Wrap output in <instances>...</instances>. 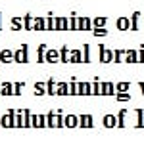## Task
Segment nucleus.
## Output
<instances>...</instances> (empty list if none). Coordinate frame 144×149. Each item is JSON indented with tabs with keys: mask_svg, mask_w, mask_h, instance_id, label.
Returning <instances> with one entry per match:
<instances>
[{
	"mask_svg": "<svg viewBox=\"0 0 144 149\" xmlns=\"http://www.w3.org/2000/svg\"><path fill=\"white\" fill-rule=\"evenodd\" d=\"M127 21H129V19L121 17L119 21H117V27H119V29H129V23H127Z\"/></svg>",
	"mask_w": 144,
	"mask_h": 149,
	"instance_id": "nucleus-2",
	"label": "nucleus"
},
{
	"mask_svg": "<svg viewBox=\"0 0 144 149\" xmlns=\"http://www.w3.org/2000/svg\"><path fill=\"white\" fill-rule=\"evenodd\" d=\"M67 92V88H65V84H62L60 88H58V94H65Z\"/></svg>",
	"mask_w": 144,
	"mask_h": 149,
	"instance_id": "nucleus-11",
	"label": "nucleus"
},
{
	"mask_svg": "<svg viewBox=\"0 0 144 149\" xmlns=\"http://www.w3.org/2000/svg\"><path fill=\"white\" fill-rule=\"evenodd\" d=\"M56 58H58V52H56V50H50V52H48V55H46L48 61H54Z\"/></svg>",
	"mask_w": 144,
	"mask_h": 149,
	"instance_id": "nucleus-5",
	"label": "nucleus"
},
{
	"mask_svg": "<svg viewBox=\"0 0 144 149\" xmlns=\"http://www.w3.org/2000/svg\"><path fill=\"white\" fill-rule=\"evenodd\" d=\"M83 124L88 126V124H90V117H83Z\"/></svg>",
	"mask_w": 144,
	"mask_h": 149,
	"instance_id": "nucleus-14",
	"label": "nucleus"
},
{
	"mask_svg": "<svg viewBox=\"0 0 144 149\" xmlns=\"http://www.w3.org/2000/svg\"><path fill=\"white\" fill-rule=\"evenodd\" d=\"M127 88H129V84H127V82H123V84H119V90H121V92H125Z\"/></svg>",
	"mask_w": 144,
	"mask_h": 149,
	"instance_id": "nucleus-12",
	"label": "nucleus"
},
{
	"mask_svg": "<svg viewBox=\"0 0 144 149\" xmlns=\"http://www.w3.org/2000/svg\"><path fill=\"white\" fill-rule=\"evenodd\" d=\"M71 61H81V54L77 52V50H75V52H73V55H71Z\"/></svg>",
	"mask_w": 144,
	"mask_h": 149,
	"instance_id": "nucleus-9",
	"label": "nucleus"
},
{
	"mask_svg": "<svg viewBox=\"0 0 144 149\" xmlns=\"http://www.w3.org/2000/svg\"><path fill=\"white\" fill-rule=\"evenodd\" d=\"M65 124H67V126H75V124H77V119H75L73 115H71V117L65 119Z\"/></svg>",
	"mask_w": 144,
	"mask_h": 149,
	"instance_id": "nucleus-4",
	"label": "nucleus"
},
{
	"mask_svg": "<svg viewBox=\"0 0 144 149\" xmlns=\"http://www.w3.org/2000/svg\"><path fill=\"white\" fill-rule=\"evenodd\" d=\"M12 27H14V29H19V27H21V23H19V19H14V21H12Z\"/></svg>",
	"mask_w": 144,
	"mask_h": 149,
	"instance_id": "nucleus-10",
	"label": "nucleus"
},
{
	"mask_svg": "<svg viewBox=\"0 0 144 149\" xmlns=\"http://www.w3.org/2000/svg\"><path fill=\"white\" fill-rule=\"evenodd\" d=\"M60 119L58 117H54V115H50V126H58V124H60Z\"/></svg>",
	"mask_w": 144,
	"mask_h": 149,
	"instance_id": "nucleus-6",
	"label": "nucleus"
},
{
	"mask_svg": "<svg viewBox=\"0 0 144 149\" xmlns=\"http://www.w3.org/2000/svg\"><path fill=\"white\" fill-rule=\"evenodd\" d=\"M104 124H106V126H115V119L112 117V115H108V117H104Z\"/></svg>",
	"mask_w": 144,
	"mask_h": 149,
	"instance_id": "nucleus-1",
	"label": "nucleus"
},
{
	"mask_svg": "<svg viewBox=\"0 0 144 149\" xmlns=\"http://www.w3.org/2000/svg\"><path fill=\"white\" fill-rule=\"evenodd\" d=\"M135 59H136V54H135V52H131V54H129V61H135Z\"/></svg>",
	"mask_w": 144,
	"mask_h": 149,
	"instance_id": "nucleus-16",
	"label": "nucleus"
},
{
	"mask_svg": "<svg viewBox=\"0 0 144 149\" xmlns=\"http://www.w3.org/2000/svg\"><path fill=\"white\" fill-rule=\"evenodd\" d=\"M117 99H121V101H127V99H131V96L125 94V92H121V94L117 96Z\"/></svg>",
	"mask_w": 144,
	"mask_h": 149,
	"instance_id": "nucleus-8",
	"label": "nucleus"
},
{
	"mask_svg": "<svg viewBox=\"0 0 144 149\" xmlns=\"http://www.w3.org/2000/svg\"><path fill=\"white\" fill-rule=\"evenodd\" d=\"M0 59H2V61H10V59H12V52H10V50H4L2 55H0Z\"/></svg>",
	"mask_w": 144,
	"mask_h": 149,
	"instance_id": "nucleus-3",
	"label": "nucleus"
},
{
	"mask_svg": "<svg viewBox=\"0 0 144 149\" xmlns=\"http://www.w3.org/2000/svg\"><path fill=\"white\" fill-rule=\"evenodd\" d=\"M100 50H102V61H110V59H112V55L106 54V48H100Z\"/></svg>",
	"mask_w": 144,
	"mask_h": 149,
	"instance_id": "nucleus-7",
	"label": "nucleus"
},
{
	"mask_svg": "<svg viewBox=\"0 0 144 149\" xmlns=\"http://www.w3.org/2000/svg\"><path fill=\"white\" fill-rule=\"evenodd\" d=\"M104 23H106V19H102V17H100V19H96V25H98V27H102Z\"/></svg>",
	"mask_w": 144,
	"mask_h": 149,
	"instance_id": "nucleus-15",
	"label": "nucleus"
},
{
	"mask_svg": "<svg viewBox=\"0 0 144 149\" xmlns=\"http://www.w3.org/2000/svg\"><path fill=\"white\" fill-rule=\"evenodd\" d=\"M37 25H35V27H37V29H44V23H42V19H37Z\"/></svg>",
	"mask_w": 144,
	"mask_h": 149,
	"instance_id": "nucleus-13",
	"label": "nucleus"
}]
</instances>
